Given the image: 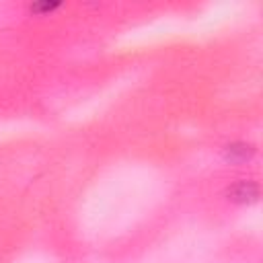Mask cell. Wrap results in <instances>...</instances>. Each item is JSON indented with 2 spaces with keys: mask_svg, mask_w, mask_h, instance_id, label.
<instances>
[{
  "mask_svg": "<svg viewBox=\"0 0 263 263\" xmlns=\"http://www.w3.org/2000/svg\"><path fill=\"white\" fill-rule=\"evenodd\" d=\"M224 197L236 205H255L261 197V187L255 179H236L226 185Z\"/></svg>",
  "mask_w": 263,
  "mask_h": 263,
  "instance_id": "1",
  "label": "cell"
},
{
  "mask_svg": "<svg viewBox=\"0 0 263 263\" xmlns=\"http://www.w3.org/2000/svg\"><path fill=\"white\" fill-rule=\"evenodd\" d=\"M257 156V146L247 140H232L222 148V158L230 164H247Z\"/></svg>",
  "mask_w": 263,
  "mask_h": 263,
  "instance_id": "2",
  "label": "cell"
},
{
  "mask_svg": "<svg viewBox=\"0 0 263 263\" xmlns=\"http://www.w3.org/2000/svg\"><path fill=\"white\" fill-rule=\"evenodd\" d=\"M64 4L62 2H33V4H29L27 6V10L31 12V14H35V16H45V14H51V12H55V10H60Z\"/></svg>",
  "mask_w": 263,
  "mask_h": 263,
  "instance_id": "3",
  "label": "cell"
}]
</instances>
